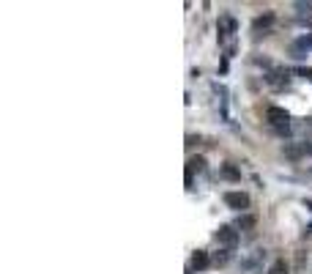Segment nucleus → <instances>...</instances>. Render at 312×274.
Listing matches in <instances>:
<instances>
[{
  "instance_id": "1",
  "label": "nucleus",
  "mask_w": 312,
  "mask_h": 274,
  "mask_svg": "<svg viewBox=\"0 0 312 274\" xmlns=\"http://www.w3.org/2000/svg\"><path fill=\"white\" fill-rule=\"evenodd\" d=\"M214 239H217V244H222L225 249H233L238 244V230L233 225H219V230L214 233Z\"/></svg>"
},
{
  "instance_id": "2",
  "label": "nucleus",
  "mask_w": 312,
  "mask_h": 274,
  "mask_svg": "<svg viewBox=\"0 0 312 274\" xmlns=\"http://www.w3.org/2000/svg\"><path fill=\"white\" fill-rule=\"evenodd\" d=\"M266 121L271 126H277V129H287V121H290V115H287V110L285 107H271L266 110Z\"/></svg>"
},
{
  "instance_id": "3",
  "label": "nucleus",
  "mask_w": 312,
  "mask_h": 274,
  "mask_svg": "<svg viewBox=\"0 0 312 274\" xmlns=\"http://www.w3.org/2000/svg\"><path fill=\"white\" fill-rule=\"evenodd\" d=\"M225 203L236 211H244V208H249V195L246 192H225Z\"/></svg>"
},
{
  "instance_id": "4",
  "label": "nucleus",
  "mask_w": 312,
  "mask_h": 274,
  "mask_svg": "<svg viewBox=\"0 0 312 274\" xmlns=\"http://www.w3.org/2000/svg\"><path fill=\"white\" fill-rule=\"evenodd\" d=\"M312 50V36L307 33V36H301V38H296V42L290 44V55L293 58H304Z\"/></svg>"
},
{
  "instance_id": "5",
  "label": "nucleus",
  "mask_w": 312,
  "mask_h": 274,
  "mask_svg": "<svg viewBox=\"0 0 312 274\" xmlns=\"http://www.w3.org/2000/svg\"><path fill=\"white\" fill-rule=\"evenodd\" d=\"M312 154V146H307V143H299V146H285V156L287 159H301Z\"/></svg>"
},
{
  "instance_id": "6",
  "label": "nucleus",
  "mask_w": 312,
  "mask_h": 274,
  "mask_svg": "<svg viewBox=\"0 0 312 274\" xmlns=\"http://www.w3.org/2000/svg\"><path fill=\"white\" fill-rule=\"evenodd\" d=\"M208 266H211V258H208V252H205V249H197V252L192 255V269L203 271V269H208Z\"/></svg>"
},
{
  "instance_id": "7",
  "label": "nucleus",
  "mask_w": 312,
  "mask_h": 274,
  "mask_svg": "<svg viewBox=\"0 0 312 274\" xmlns=\"http://www.w3.org/2000/svg\"><path fill=\"white\" fill-rule=\"evenodd\" d=\"M203 167H205V159H203V156H192V159H189V162H186V187L192 184V173H195V170H203Z\"/></svg>"
},
{
  "instance_id": "8",
  "label": "nucleus",
  "mask_w": 312,
  "mask_h": 274,
  "mask_svg": "<svg viewBox=\"0 0 312 274\" xmlns=\"http://www.w3.org/2000/svg\"><path fill=\"white\" fill-rule=\"evenodd\" d=\"M217 30H219V42H222V38H225V36H230V33H233V30H236V19H230V17H222V19H219V25H217Z\"/></svg>"
},
{
  "instance_id": "9",
  "label": "nucleus",
  "mask_w": 312,
  "mask_h": 274,
  "mask_svg": "<svg viewBox=\"0 0 312 274\" xmlns=\"http://www.w3.org/2000/svg\"><path fill=\"white\" fill-rule=\"evenodd\" d=\"M255 225H258V220H255L252 214H241V217H238V222H236V228L238 230H255Z\"/></svg>"
},
{
  "instance_id": "10",
  "label": "nucleus",
  "mask_w": 312,
  "mask_h": 274,
  "mask_svg": "<svg viewBox=\"0 0 312 274\" xmlns=\"http://www.w3.org/2000/svg\"><path fill=\"white\" fill-rule=\"evenodd\" d=\"M222 179L227 181H241V170L236 165H222Z\"/></svg>"
},
{
  "instance_id": "11",
  "label": "nucleus",
  "mask_w": 312,
  "mask_h": 274,
  "mask_svg": "<svg viewBox=\"0 0 312 274\" xmlns=\"http://www.w3.org/2000/svg\"><path fill=\"white\" fill-rule=\"evenodd\" d=\"M268 274H290V263H287L285 258H279V261H274V263H271Z\"/></svg>"
},
{
  "instance_id": "12",
  "label": "nucleus",
  "mask_w": 312,
  "mask_h": 274,
  "mask_svg": "<svg viewBox=\"0 0 312 274\" xmlns=\"http://www.w3.org/2000/svg\"><path fill=\"white\" fill-rule=\"evenodd\" d=\"M271 22H274V14H266V17H258V19H255L252 28H255V30H266Z\"/></svg>"
},
{
  "instance_id": "13",
  "label": "nucleus",
  "mask_w": 312,
  "mask_h": 274,
  "mask_svg": "<svg viewBox=\"0 0 312 274\" xmlns=\"http://www.w3.org/2000/svg\"><path fill=\"white\" fill-rule=\"evenodd\" d=\"M227 261H230V249H219V252L211 258V263H214V266H225Z\"/></svg>"
},
{
  "instance_id": "14",
  "label": "nucleus",
  "mask_w": 312,
  "mask_h": 274,
  "mask_svg": "<svg viewBox=\"0 0 312 274\" xmlns=\"http://www.w3.org/2000/svg\"><path fill=\"white\" fill-rule=\"evenodd\" d=\"M299 74L307 77V80H312V69H299Z\"/></svg>"
},
{
  "instance_id": "15",
  "label": "nucleus",
  "mask_w": 312,
  "mask_h": 274,
  "mask_svg": "<svg viewBox=\"0 0 312 274\" xmlns=\"http://www.w3.org/2000/svg\"><path fill=\"white\" fill-rule=\"evenodd\" d=\"M309 36H312V33H309Z\"/></svg>"
}]
</instances>
